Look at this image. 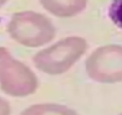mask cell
<instances>
[{
	"mask_svg": "<svg viewBox=\"0 0 122 115\" xmlns=\"http://www.w3.org/2000/svg\"><path fill=\"white\" fill-rule=\"evenodd\" d=\"M89 44L80 36H68L37 52L34 56L36 68L49 76L67 72L87 50Z\"/></svg>",
	"mask_w": 122,
	"mask_h": 115,
	"instance_id": "cell-1",
	"label": "cell"
},
{
	"mask_svg": "<svg viewBox=\"0 0 122 115\" xmlns=\"http://www.w3.org/2000/svg\"><path fill=\"white\" fill-rule=\"evenodd\" d=\"M7 32L13 41L28 47L38 48L49 43L56 35L53 22L35 11H22L12 15Z\"/></svg>",
	"mask_w": 122,
	"mask_h": 115,
	"instance_id": "cell-2",
	"label": "cell"
},
{
	"mask_svg": "<svg viewBox=\"0 0 122 115\" xmlns=\"http://www.w3.org/2000/svg\"><path fill=\"white\" fill-rule=\"evenodd\" d=\"M0 89L11 97H26L38 89V78L34 71L0 47Z\"/></svg>",
	"mask_w": 122,
	"mask_h": 115,
	"instance_id": "cell-3",
	"label": "cell"
},
{
	"mask_svg": "<svg viewBox=\"0 0 122 115\" xmlns=\"http://www.w3.org/2000/svg\"><path fill=\"white\" fill-rule=\"evenodd\" d=\"M87 76L98 83L122 82V46L98 47L85 61Z\"/></svg>",
	"mask_w": 122,
	"mask_h": 115,
	"instance_id": "cell-4",
	"label": "cell"
},
{
	"mask_svg": "<svg viewBox=\"0 0 122 115\" xmlns=\"http://www.w3.org/2000/svg\"><path fill=\"white\" fill-rule=\"evenodd\" d=\"M40 4L55 17L72 18L86 9L87 0H40Z\"/></svg>",
	"mask_w": 122,
	"mask_h": 115,
	"instance_id": "cell-5",
	"label": "cell"
},
{
	"mask_svg": "<svg viewBox=\"0 0 122 115\" xmlns=\"http://www.w3.org/2000/svg\"><path fill=\"white\" fill-rule=\"evenodd\" d=\"M20 115H79L72 108L59 103H38L24 109Z\"/></svg>",
	"mask_w": 122,
	"mask_h": 115,
	"instance_id": "cell-6",
	"label": "cell"
},
{
	"mask_svg": "<svg viewBox=\"0 0 122 115\" xmlns=\"http://www.w3.org/2000/svg\"><path fill=\"white\" fill-rule=\"evenodd\" d=\"M109 17L118 28L122 29V0H112L109 7Z\"/></svg>",
	"mask_w": 122,
	"mask_h": 115,
	"instance_id": "cell-7",
	"label": "cell"
},
{
	"mask_svg": "<svg viewBox=\"0 0 122 115\" xmlns=\"http://www.w3.org/2000/svg\"><path fill=\"white\" fill-rule=\"evenodd\" d=\"M0 115H11V105L3 97H0Z\"/></svg>",
	"mask_w": 122,
	"mask_h": 115,
	"instance_id": "cell-8",
	"label": "cell"
},
{
	"mask_svg": "<svg viewBox=\"0 0 122 115\" xmlns=\"http://www.w3.org/2000/svg\"><path fill=\"white\" fill-rule=\"evenodd\" d=\"M7 1H9V0H0V9H1V7H3V6H4L6 3H7Z\"/></svg>",
	"mask_w": 122,
	"mask_h": 115,
	"instance_id": "cell-9",
	"label": "cell"
},
{
	"mask_svg": "<svg viewBox=\"0 0 122 115\" xmlns=\"http://www.w3.org/2000/svg\"><path fill=\"white\" fill-rule=\"evenodd\" d=\"M120 115H122V113H121V114H120Z\"/></svg>",
	"mask_w": 122,
	"mask_h": 115,
	"instance_id": "cell-10",
	"label": "cell"
}]
</instances>
